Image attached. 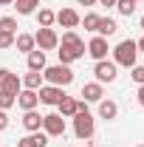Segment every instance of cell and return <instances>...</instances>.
I'll list each match as a JSON object with an SVG mask.
<instances>
[{
	"label": "cell",
	"instance_id": "obj_1",
	"mask_svg": "<svg viewBox=\"0 0 144 147\" xmlns=\"http://www.w3.org/2000/svg\"><path fill=\"white\" fill-rule=\"evenodd\" d=\"M42 79L48 82V85H57V88H68L73 82V71H71V65H45L42 68Z\"/></svg>",
	"mask_w": 144,
	"mask_h": 147
},
{
	"label": "cell",
	"instance_id": "obj_2",
	"mask_svg": "<svg viewBox=\"0 0 144 147\" xmlns=\"http://www.w3.org/2000/svg\"><path fill=\"white\" fill-rule=\"evenodd\" d=\"M136 57H139V48H136L133 40H122V42L113 48V62H116V65L133 68V65H136Z\"/></svg>",
	"mask_w": 144,
	"mask_h": 147
},
{
	"label": "cell",
	"instance_id": "obj_3",
	"mask_svg": "<svg viewBox=\"0 0 144 147\" xmlns=\"http://www.w3.org/2000/svg\"><path fill=\"white\" fill-rule=\"evenodd\" d=\"M93 130H96V125H93L90 110H79V113L73 116V133H76V139H79V142H88L90 136H93Z\"/></svg>",
	"mask_w": 144,
	"mask_h": 147
},
{
	"label": "cell",
	"instance_id": "obj_4",
	"mask_svg": "<svg viewBox=\"0 0 144 147\" xmlns=\"http://www.w3.org/2000/svg\"><path fill=\"white\" fill-rule=\"evenodd\" d=\"M59 45H62V48H68V51L73 54V59H82L85 51H88V48H85V40L76 34V31H65L62 40H59Z\"/></svg>",
	"mask_w": 144,
	"mask_h": 147
},
{
	"label": "cell",
	"instance_id": "obj_5",
	"mask_svg": "<svg viewBox=\"0 0 144 147\" xmlns=\"http://www.w3.org/2000/svg\"><path fill=\"white\" fill-rule=\"evenodd\" d=\"M93 76H96V82L99 85H105V82H113L119 74H116V62H108V59H99L96 65H93Z\"/></svg>",
	"mask_w": 144,
	"mask_h": 147
},
{
	"label": "cell",
	"instance_id": "obj_6",
	"mask_svg": "<svg viewBox=\"0 0 144 147\" xmlns=\"http://www.w3.org/2000/svg\"><path fill=\"white\" fill-rule=\"evenodd\" d=\"M34 42H37L40 51H54L57 45H59V37H57L54 28H40L34 34Z\"/></svg>",
	"mask_w": 144,
	"mask_h": 147
},
{
	"label": "cell",
	"instance_id": "obj_7",
	"mask_svg": "<svg viewBox=\"0 0 144 147\" xmlns=\"http://www.w3.org/2000/svg\"><path fill=\"white\" fill-rule=\"evenodd\" d=\"M42 130H45V136H62L65 133V119L59 113H45L42 116Z\"/></svg>",
	"mask_w": 144,
	"mask_h": 147
},
{
	"label": "cell",
	"instance_id": "obj_8",
	"mask_svg": "<svg viewBox=\"0 0 144 147\" xmlns=\"http://www.w3.org/2000/svg\"><path fill=\"white\" fill-rule=\"evenodd\" d=\"M108 51H110L108 37H93V40L88 42V51H85V54H90L96 62H99V59H108Z\"/></svg>",
	"mask_w": 144,
	"mask_h": 147
},
{
	"label": "cell",
	"instance_id": "obj_9",
	"mask_svg": "<svg viewBox=\"0 0 144 147\" xmlns=\"http://www.w3.org/2000/svg\"><path fill=\"white\" fill-rule=\"evenodd\" d=\"M37 96H40V102H42V105H59V99L65 96V91H62V88H57V85H42V88L37 91Z\"/></svg>",
	"mask_w": 144,
	"mask_h": 147
},
{
	"label": "cell",
	"instance_id": "obj_10",
	"mask_svg": "<svg viewBox=\"0 0 144 147\" xmlns=\"http://www.w3.org/2000/svg\"><path fill=\"white\" fill-rule=\"evenodd\" d=\"M57 23H59L62 28L73 31V28H76V26L82 23V17H79V14H76L73 9H59V11H57Z\"/></svg>",
	"mask_w": 144,
	"mask_h": 147
},
{
	"label": "cell",
	"instance_id": "obj_11",
	"mask_svg": "<svg viewBox=\"0 0 144 147\" xmlns=\"http://www.w3.org/2000/svg\"><path fill=\"white\" fill-rule=\"evenodd\" d=\"M17 105L23 110H34L37 105H40V96H37V91H28V88H23V91L17 93Z\"/></svg>",
	"mask_w": 144,
	"mask_h": 147
},
{
	"label": "cell",
	"instance_id": "obj_12",
	"mask_svg": "<svg viewBox=\"0 0 144 147\" xmlns=\"http://www.w3.org/2000/svg\"><path fill=\"white\" fill-rule=\"evenodd\" d=\"M82 96H85V102H102L105 88L99 82H88V85H82Z\"/></svg>",
	"mask_w": 144,
	"mask_h": 147
},
{
	"label": "cell",
	"instance_id": "obj_13",
	"mask_svg": "<svg viewBox=\"0 0 144 147\" xmlns=\"http://www.w3.org/2000/svg\"><path fill=\"white\" fill-rule=\"evenodd\" d=\"M45 144H48V136L40 133V130H37V133H28L26 139L17 142V147H45Z\"/></svg>",
	"mask_w": 144,
	"mask_h": 147
},
{
	"label": "cell",
	"instance_id": "obj_14",
	"mask_svg": "<svg viewBox=\"0 0 144 147\" xmlns=\"http://www.w3.org/2000/svg\"><path fill=\"white\" fill-rule=\"evenodd\" d=\"M23 127L28 130V133H37V130L42 127V116H40L37 110H26V116H23Z\"/></svg>",
	"mask_w": 144,
	"mask_h": 147
},
{
	"label": "cell",
	"instance_id": "obj_15",
	"mask_svg": "<svg viewBox=\"0 0 144 147\" xmlns=\"http://www.w3.org/2000/svg\"><path fill=\"white\" fill-rule=\"evenodd\" d=\"M14 48H17V51H23V54H31V51L37 48L34 34H17V37H14Z\"/></svg>",
	"mask_w": 144,
	"mask_h": 147
},
{
	"label": "cell",
	"instance_id": "obj_16",
	"mask_svg": "<svg viewBox=\"0 0 144 147\" xmlns=\"http://www.w3.org/2000/svg\"><path fill=\"white\" fill-rule=\"evenodd\" d=\"M57 108H59V116H62V119H73V116H76V99H73V96H62Z\"/></svg>",
	"mask_w": 144,
	"mask_h": 147
},
{
	"label": "cell",
	"instance_id": "obj_17",
	"mask_svg": "<svg viewBox=\"0 0 144 147\" xmlns=\"http://www.w3.org/2000/svg\"><path fill=\"white\" fill-rule=\"evenodd\" d=\"M99 116H102L105 122L116 119V116H119V105H116L113 99H102V102H99Z\"/></svg>",
	"mask_w": 144,
	"mask_h": 147
},
{
	"label": "cell",
	"instance_id": "obj_18",
	"mask_svg": "<svg viewBox=\"0 0 144 147\" xmlns=\"http://www.w3.org/2000/svg\"><path fill=\"white\" fill-rule=\"evenodd\" d=\"M42 82H45V79H42V74H40V71H28L26 76H23V88H28V91H40Z\"/></svg>",
	"mask_w": 144,
	"mask_h": 147
},
{
	"label": "cell",
	"instance_id": "obj_19",
	"mask_svg": "<svg viewBox=\"0 0 144 147\" xmlns=\"http://www.w3.org/2000/svg\"><path fill=\"white\" fill-rule=\"evenodd\" d=\"M26 57H28V71H42L45 68V51L34 48L31 54H26Z\"/></svg>",
	"mask_w": 144,
	"mask_h": 147
},
{
	"label": "cell",
	"instance_id": "obj_20",
	"mask_svg": "<svg viewBox=\"0 0 144 147\" xmlns=\"http://www.w3.org/2000/svg\"><path fill=\"white\" fill-rule=\"evenodd\" d=\"M116 31H119V26H116V20H113V17H102V20H99V28H96V34H99V37H113Z\"/></svg>",
	"mask_w": 144,
	"mask_h": 147
},
{
	"label": "cell",
	"instance_id": "obj_21",
	"mask_svg": "<svg viewBox=\"0 0 144 147\" xmlns=\"http://www.w3.org/2000/svg\"><path fill=\"white\" fill-rule=\"evenodd\" d=\"M37 23H40V28H51L57 23V11H51V9H40L37 11Z\"/></svg>",
	"mask_w": 144,
	"mask_h": 147
},
{
	"label": "cell",
	"instance_id": "obj_22",
	"mask_svg": "<svg viewBox=\"0 0 144 147\" xmlns=\"http://www.w3.org/2000/svg\"><path fill=\"white\" fill-rule=\"evenodd\" d=\"M3 91H9V93H14V96H17V93L23 91V79H20L17 74H11V71H9L6 82H3Z\"/></svg>",
	"mask_w": 144,
	"mask_h": 147
},
{
	"label": "cell",
	"instance_id": "obj_23",
	"mask_svg": "<svg viewBox=\"0 0 144 147\" xmlns=\"http://www.w3.org/2000/svg\"><path fill=\"white\" fill-rule=\"evenodd\" d=\"M14 6H17L20 14H34L37 6H40V0H14Z\"/></svg>",
	"mask_w": 144,
	"mask_h": 147
},
{
	"label": "cell",
	"instance_id": "obj_24",
	"mask_svg": "<svg viewBox=\"0 0 144 147\" xmlns=\"http://www.w3.org/2000/svg\"><path fill=\"white\" fill-rule=\"evenodd\" d=\"M116 9H119V14L130 17V14L136 11V0H116Z\"/></svg>",
	"mask_w": 144,
	"mask_h": 147
},
{
	"label": "cell",
	"instance_id": "obj_25",
	"mask_svg": "<svg viewBox=\"0 0 144 147\" xmlns=\"http://www.w3.org/2000/svg\"><path fill=\"white\" fill-rule=\"evenodd\" d=\"M11 105H17V96L14 93H9V91H3L0 88V110H9Z\"/></svg>",
	"mask_w": 144,
	"mask_h": 147
},
{
	"label": "cell",
	"instance_id": "obj_26",
	"mask_svg": "<svg viewBox=\"0 0 144 147\" xmlns=\"http://www.w3.org/2000/svg\"><path fill=\"white\" fill-rule=\"evenodd\" d=\"M99 14H85V17H82V26H85V31H96V28H99Z\"/></svg>",
	"mask_w": 144,
	"mask_h": 147
},
{
	"label": "cell",
	"instance_id": "obj_27",
	"mask_svg": "<svg viewBox=\"0 0 144 147\" xmlns=\"http://www.w3.org/2000/svg\"><path fill=\"white\" fill-rule=\"evenodd\" d=\"M0 31L14 34V31H17V20H14V17H3V20H0Z\"/></svg>",
	"mask_w": 144,
	"mask_h": 147
},
{
	"label": "cell",
	"instance_id": "obj_28",
	"mask_svg": "<svg viewBox=\"0 0 144 147\" xmlns=\"http://www.w3.org/2000/svg\"><path fill=\"white\" fill-rule=\"evenodd\" d=\"M57 48H59L57 54H59V62H62V65H71V62H76V59H73V54L68 51V48H62V45H57Z\"/></svg>",
	"mask_w": 144,
	"mask_h": 147
},
{
	"label": "cell",
	"instance_id": "obj_29",
	"mask_svg": "<svg viewBox=\"0 0 144 147\" xmlns=\"http://www.w3.org/2000/svg\"><path fill=\"white\" fill-rule=\"evenodd\" d=\"M130 76H133V82H136V85H144V65H133Z\"/></svg>",
	"mask_w": 144,
	"mask_h": 147
},
{
	"label": "cell",
	"instance_id": "obj_30",
	"mask_svg": "<svg viewBox=\"0 0 144 147\" xmlns=\"http://www.w3.org/2000/svg\"><path fill=\"white\" fill-rule=\"evenodd\" d=\"M0 48H14V34L0 31Z\"/></svg>",
	"mask_w": 144,
	"mask_h": 147
},
{
	"label": "cell",
	"instance_id": "obj_31",
	"mask_svg": "<svg viewBox=\"0 0 144 147\" xmlns=\"http://www.w3.org/2000/svg\"><path fill=\"white\" fill-rule=\"evenodd\" d=\"M6 127H9V113L0 110V130H6Z\"/></svg>",
	"mask_w": 144,
	"mask_h": 147
},
{
	"label": "cell",
	"instance_id": "obj_32",
	"mask_svg": "<svg viewBox=\"0 0 144 147\" xmlns=\"http://www.w3.org/2000/svg\"><path fill=\"white\" fill-rule=\"evenodd\" d=\"M6 76H9V68H0V88H3V82H6Z\"/></svg>",
	"mask_w": 144,
	"mask_h": 147
},
{
	"label": "cell",
	"instance_id": "obj_33",
	"mask_svg": "<svg viewBox=\"0 0 144 147\" xmlns=\"http://www.w3.org/2000/svg\"><path fill=\"white\" fill-rule=\"evenodd\" d=\"M139 105L144 108V85H139Z\"/></svg>",
	"mask_w": 144,
	"mask_h": 147
},
{
	"label": "cell",
	"instance_id": "obj_34",
	"mask_svg": "<svg viewBox=\"0 0 144 147\" xmlns=\"http://www.w3.org/2000/svg\"><path fill=\"white\" fill-rule=\"evenodd\" d=\"M99 6H116V0H96Z\"/></svg>",
	"mask_w": 144,
	"mask_h": 147
},
{
	"label": "cell",
	"instance_id": "obj_35",
	"mask_svg": "<svg viewBox=\"0 0 144 147\" xmlns=\"http://www.w3.org/2000/svg\"><path fill=\"white\" fill-rule=\"evenodd\" d=\"M79 6H96V0H79Z\"/></svg>",
	"mask_w": 144,
	"mask_h": 147
},
{
	"label": "cell",
	"instance_id": "obj_36",
	"mask_svg": "<svg viewBox=\"0 0 144 147\" xmlns=\"http://www.w3.org/2000/svg\"><path fill=\"white\" fill-rule=\"evenodd\" d=\"M136 48H139V51H141V54H144V37H141V40H139V42H136Z\"/></svg>",
	"mask_w": 144,
	"mask_h": 147
},
{
	"label": "cell",
	"instance_id": "obj_37",
	"mask_svg": "<svg viewBox=\"0 0 144 147\" xmlns=\"http://www.w3.org/2000/svg\"><path fill=\"white\" fill-rule=\"evenodd\" d=\"M11 3H14V0H0V6H11Z\"/></svg>",
	"mask_w": 144,
	"mask_h": 147
},
{
	"label": "cell",
	"instance_id": "obj_38",
	"mask_svg": "<svg viewBox=\"0 0 144 147\" xmlns=\"http://www.w3.org/2000/svg\"><path fill=\"white\" fill-rule=\"evenodd\" d=\"M141 28H144V17H141Z\"/></svg>",
	"mask_w": 144,
	"mask_h": 147
},
{
	"label": "cell",
	"instance_id": "obj_39",
	"mask_svg": "<svg viewBox=\"0 0 144 147\" xmlns=\"http://www.w3.org/2000/svg\"><path fill=\"white\" fill-rule=\"evenodd\" d=\"M85 147H93V144H85Z\"/></svg>",
	"mask_w": 144,
	"mask_h": 147
},
{
	"label": "cell",
	"instance_id": "obj_40",
	"mask_svg": "<svg viewBox=\"0 0 144 147\" xmlns=\"http://www.w3.org/2000/svg\"><path fill=\"white\" fill-rule=\"evenodd\" d=\"M139 147H144V144H139Z\"/></svg>",
	"mask_w": 144,
	"mask_h": 147
},
{
	"label": "cell",
	"instance_id": "obj_41",
	"mask_svg": "<svg viewBox=\"0 0 144 147\" xmlns=\"http://www.w3.org/2000/svg\"><path fill=\"white\" fill-rule=\"evenodd\" d=\"M136 3H139V0H136Z\"/></svg>",
	"mask_w": 144,
	"mask_h": 147
}]
</instances>
